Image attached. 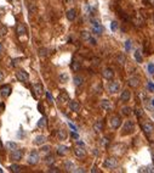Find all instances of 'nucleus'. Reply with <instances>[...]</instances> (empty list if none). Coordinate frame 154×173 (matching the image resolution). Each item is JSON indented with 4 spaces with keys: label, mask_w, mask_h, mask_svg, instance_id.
Segmentation results:
<instances>
[{
    "label": "nucleus",
    "mask_w": 154,
    "mask_h": 173,
    "mask_svg": "<svg viewBox=\"0 0 154 173\" xmlns=\"http://www.w3.org/2000/svg\"><path fill=\"white\" fill-rule=\"evenodd\" d=\"M127 84L131 87V88H137L140 85V78L137 76H134V77H130L127 79Z\"/></svg>",
    "instance_id": "nucleus-14"
},
{
    "label": "nucleus",
    "mask_w": 154,
    "mask_h": 173,
    "mask_svg": "<svg viewBox=\"0 0 154 173\" xmlns=\"http://www.w3.org/2000/svg\"><path fill=\"white\" fill-rule=\"evenodd\" d=\"M39 56L43 57V59L49 56V49H46V48H40L39 49Z\"/></svg>",
    "instance_id": "nucleus-30"
},
{
    "label": "nucleus",
    "mask_w": 154,
    "mask_h": 173,
    "mask_svg": "<svg viewBox=\"0 0 154 173\" xmlns=\"http://www.w3.org/2000/svg\"><path fill=\"white\" fill-rule=\"evenodd\" d=\"M40 151L43 152V154H49L50 152V146L49 145H46V146H43L40 149Z\"/></svg>",
    "instance_id": "nucleus-43"
},
{
    "label": "nucleus",
    "mask_w": 154,
    "mask_h": 173,
    "mask_svg": "<svg viewBox=\"0 0 154 173\" xmlns=\"http://www.w3.org/2000/svg\"><path fill=\"white\" fill-rule=\"evenodd\" d=\"M99 106H101V109L104 110V111H109V110L112 109V104H110V101H109V100H107V99H103L102 101H101Z\"/></svg>",
    "instance_id": "nucleus-18"
},
{
    "label": "nucleus",
    "mask_w": 154,
    "mask_h": 173,
    "mask_svg": "<svg viewBox=\"0 0 154 173\" xmlns=\"http://www.w3.org/2000/svg\"><path fill=\"white\" fill-rule=\"evenodd\" d=\"M4 79V76H3V73H1V71H0V82H1Z\"/></svg>",
    "instance_id": "nucleus-56"
},
{
    "label": "nucleus",
    "mask_w": 154,
    "mask_h": 173,
    "mask_svg": "<svg viewBox=\"0 0 154 173\" xmlns=\"http://www.w3.org/2000/svg\"><path fill=\"white\" fill-rule=\"evenodd\" d=\"M4 149V145H3V143H1V139H0V150H3Z\"/></svg>",
    "instance_id": "nucleus-57"
},
{
    "label": "nucleus",
    "mask_w": 154,
    "mask_h": 173,
    "mask_svg": "<svg viewBox=\"0 0 154 173\" xmlns=\"http://www.w3.org/2000/svg\"><path fill=\"white\" fill-rule=\"evenodd\" d=\"M147 71H148V73H149L151 76L154 74V63L153 62H149L148 63V66H147Z\"/></svg>",
    "instance_id": "nucleus-39"
},
{
    "label": "nucleus",
    "mask_w": 154,
    "mask_h": 173,
    "mask_svg": "<svg viewBox=\"0 0 154 173\" xmlns=\"http://www.w3.org/2000/svg\"><path fill=\"white\" fill-rule=\"evenodd\" d=\"M91 172H92V173H93V172H98L97 167H96V166H93V167H92V170H91Z\"/></svg>",
    "instance_id": "nucleus-53"
},
{
    "label": "nucleus",
    "mask_w": 154,
    "mask_h": 173,
    "mask_svg": "<svg viewBox=\"0 0 154 173\" xmlns=\"http://www.w3.org/2000/svg\"><path fill=\"white\" fill-rule=\"evenodd\" d=\"M109 123H110V127L113 128V129H118V128L121 126V118H120V116H118V115L112 116Z\"/></svg>",
    "instance_id": "nucleus-7"
},
{
    "label": "nucleus",
    "mask_w": 154,
    "mask_h": 173,
    "mask_svg": "<svg viewBox=\"0 0 154 173\" xmlns=\"http://www.w3.org/2000/svg\"><path fill=\"white\" fill-rule=\"evenodd\" d=\"M10 170L11 172H14V173H20L22 171V167L20 165H16V163H12L10 166Z\"/></svg>",
    "instance_id": "nucleus-29"
},
{
    "label": "nucleus",
    "mask_w": 154,
    "mask_h": 173,
    "mask_svg": "<svg viewBox=\"0 0 154 173\" xmlns=\"http://www.w3.org/2000/svg\"><path fill=\"white\" fill-rule=\"evenodd\" d=\"M22 157H23V150H18V149H15V150H12L10 154L11 161H20Z\"/></svg>",
    "instance_id": "nucleus-8"
},
{
    "label": "nucleus",
    "mask_w": 154,
    "mask_h": 173,
    "mask_svg": "<svg viewBox=\"0 0 154 173\" xmlns=\"http://www.w3.org/2000/svg\"><path fill=\"white\" fill-rule=\"evenodd\" d=\"M152 106H154V98H153V100H152Z\"/></svg>",
    "instance_id": "nucleus-60"
},
{
    "label": "nucleus",
    "mask_w": 154,
    "mask_h": 173,
    "mask_svg": "<svg viewBox=\"0 0 154 173\" xmlns=\"http://www.w3.org/2000/svg\"><path fill=\"white\" fill-rule=\"evenodd\" d=\"M80 35H81V39H84V40H86V41H89V40H90V38L92 37L91 33L87 32V31H82Z\"/></svg>",
    "instance_id": "nucleus-32"
},
{
    "label": "nucleus",
    "mask_w": 154,
    "mask_h": 173,
    "mask_svg": "<svg viewBox=\"0 0 154 173\" xmlns=\"http://www.w3.org/2000/svg\"><path fill=\"white\" fill-rule=\"evenodd\" d=\"M11 92H12V88H11L10 84H3L1 87H0V93H1V95L4 98L10 96Z\"/></svg>",
    "instance_id": "nucleus-12"
},
{
    "label": "nucleus",
    "mask_w": 154,
    "mask_h": 173,
    "mask_svg": "<svg viewBox=\"0 0 154 173\" xmlns=\"http://www.w3.org/2000/svg\"><path fill=\"white\" fill-rule=\"evenodd\" d=\"M56 135H57V138L60 139V140H66L67 139V130L66 129H58L57 130V133H56Z\"/></svg>",
    "instance_id": "nucleus-21"
},
{
    "label": "nucleus",
    "mask_w": 154,
    "mask_h": 173,
    "mask_svg": "<svg viewBox=\"0 0 154 173\" xmlns=\"http://www.w3.org/2000/svg\"><path fill=\"white\" fill-rule=\"evenodd\" d=\"M27 33V28L25 25H22V23H18V26H17V35L21 37V35L26 34Z\"/></svg>",
    "instance_id": "nucleus-24"
},
{
    "label": "nucleus",
    "mask_w": 154,
    "mask_h": 173,
    "mask_svg": "<svg viewBox=\"0 0 154 173\" xmlns=\"http://www.w3.org/2000/svg\"><path fill=\"white\" fill-rule=\"evenodd\" d=\"M58 101H61V103H67V101H69V95L66 90L60 92V94H58Z\"/></svg>",
    "instance_id": "nucleus-17"
},
{
    "label": "nucleus",
    "mask_w": 154,
    "mask_h": 173,
    "mask_svg": "<svg viewBox=\"0 0 154 173\" xmlns=\"http://www.w3.org/2000/svg\"><path fill=\"white\" fill-rule=\"evenodd\" d=\"M132 49V43H131V40H126L125 41V50L129 52V51H131Z\"/></svg>",
    "instance_id": "nucleus-40"
},
{
    "label": "nucleus",
    "mask_w": 154,
    "mask_h": 173,
    "mask_svg": "<svg viewBox=\"0 0 154 173\" xmlns=\"http://www.w3.org/2000/svg\"><path fill=\"white\" fill-rule=\"evenodd\" d=\"M46 96H47V99H49L50 103H54V98H52V95L49 92H46Z\"/></svg>",
    "instance_id": "nucleus-48"
},
{
    "label": "nucleus",
    "mask_w": 154,
    "mask_h": 173,
    "mask_svg": "<svg viewBox=\"0 0 154 173\" xmlns=\"http://www.w3.org/2000/svg\"><path fill=\"white\" fill-rule=\"evenodd\" d=\"M3 50H4V48H3V44L0 43V52H3Z\"/></svg>",
    "instance_id": "nucleus-58"
},
{
    "label": "nucleus",
    "mask_w": 154,
    "mask_h": 173,
    "mask_svg": "<svg viewBox=\"0 0 154 173\" xmlns=\"http://www.w3.org/2000/svg\"><path fill=\"white\" fill-rule=\"evenodd\" d=\"M70 135H72V136H73L74 139H79V135H78V134L75 133V130H74V132H72V133H70Z\"/></svg>",
    "instance_id": "nucleus-49"
},
{
    "label": "nucleus",
    "mask_w": 154,
    "mask_h": 173,
    "mask_svg": "<svg viewBox=\"0 0 154 173\" xmlns=\"http://www.w3.org/2000/svg\"><path fill=\"white\" fill-rule=\"evenodd\" d=\"M153 117H154V113H153Z\"/></svg>",
    "instance_id": "nucleus-62"
},
{
    "label": "nucleus",
    "mask_w": 154,
    "mask_h": 173,
    "mask_svg": "<svg viewBox=\"0 0 154 173\" xmlns=\"http://www.w3.org/2000/svg\"><path fill=\"white\" fill-rule=\"evenodd\" d=\"M64 170H66L67 172H74V170H75V166H74V163L72 162V161H66L64 162Z\"/></svg>",
    "instance_id": "nucleus-23"
},
{
    "label": "nucleus",
    "mask_w": 154,
    "mask_h": 173,
    "mask_svg": "<svg viewBox=\"0 0 154 173\" xmlns=\"http://www.w3.org/2000/svg\"><path fill=\"white\" fill-rule=\"evenodd\" d=\"M76 145H79V146H84V147H85V143H82L81 140H76Z\"/></svg>",
    "instance_id": "nucleus-51"
},
{
    "label": "nucleus",
    "mask_w": 154,
    "mask_h": 173,
    "mask_svg": "<svg viewBox=\"0 0 154 173\" xmlns=\"http://www.w3.org/2000/svg\"><path fill=\"white\" fill-rule=\"evenodd\" d=\"M16 78L22 83H26L29 79V74H28V72H26L25 70H18L16 72Z\"/></svg>",
    "instance_id": "nucleus-6"
},
{
    "label": "nucleus",
    "mask_w": 154,
    "mask_h": 173,
    "mask_svg": "<svg viewBox=\"0 0 154 173\" xmlns=\"http://www.w3.org/2000/svg\"><path fill=\"white\" fill-rule=\"evenodd\" d=\"M141 128L144 132L146 135H151L154 132V124L152 122H149V121H146L143 123H141Z\"/></svg>",
    "instance_id": "nucleus-2"
},
{
    "label": "nucleus",
    "mask_w": 154,
    "mask_h": 173,
    "mask_svg": "<svg viewBox=\"0 0 154 173\" xmlns=\"http://www.w3.org/2000/svg\"><path fill=\"white\" fill-rule=\"evenodd\" d=\"M134 57H135V60L137 61V63H142L143 62V57H142V54H141V50H135L134 52Z\"/></svg>",
    "instance_id": "nucleus-26"
},
{
    "label": "nucleus",
    "mask_w": 154,
    "mask_h": 173,
    "mask_svg": "<svg viewBox=\"0 0 154 173\" xmlns=\"http://www.w3.org/2000/svg\"><path fill=\"white\" fill-rule=\"evenodd\" d=\"M66 16H67V19H68L69 21H74V20L76 19V11H75V9H69V10L67 11Z\"/></svg>",
    "instance_id": "nucleus-22"
},
{
    "label": "nucleus",
    "mask_w": 154,
    "mask_h": 173,
    "mask_svg": "<svg viewBox=\"0 0 154 173\" xmlns=\"http://www.w3.org/2000/svg\"><path fill=\"white\" fill-rule=\"evenodd\" d=\"M135 115H136V117H137L138 120H140V118H142V117L144 116V111L142 110L141 107H136V109H135Z\"/></svg>",
    "instance_id": "nucleus-31"
},
{
    "label": "nucleus",
    "mask_w": 154,
    "mask_h": 173,
    "mask_svg": "<svg viewBox=\"0 0 154 173\" xmlns=\"http://www.w3.org/2000/svg\"><path fill=\"white\" fill-rule=\"evenodd\" d=\"M69 109L72 111H74V112H78L80 110V104L78 103V101H75V100L69 101Z\"/></svg>",
    "instance_id": "nucleus-20"
},
{
    "label": "nucleus",
    "mask_w": 154,
    "mask_h": 173,
    "mask_svg": "<svg viewBox=\"0 0 154 173\" xmlns=\"http://www.w3.org/2000/svg\"><path fill=\"white\" fill-rule=\"evenodd\" d=\"M103 166L106 168H109V170H114L115 167H118V160L115 157H108L104 160Z\"/></svg>",
    "instance_id": "nucleus-4"
},
{
    "label": "nucleus",
    "mask_w": 154,
    "mask_h": 173,
    "mask_svg": "<svg viewBox=\"0 0 154 173\" xmlns=\"http://www.w3.org/2000/svg\"><path fill=\"white\" fill-rule=\"evenodd\" d=\"M89 43H90L91 45H93V46H95V45L97 44V40H96V38H93V37H91V38H90V40H89Z\"/></svg>",
    "instance_id": "nucleus-46"
},
{
    "label": "nucleus",
    "mask_w": 154,
    "mask_h": 173,
    "mask_svg": "<svg viewBox=\"0 0 154 173\" xmlns=\"http://www.w3.org/2000/svg\"><path fill=\"white\" fill-rule=\"evenodd\" d=\"M68 79H69V76L67 73H61L60 74V82L61 83H66V82H68Z\"/></svg>",
    "instance_id": "nucleus-38"
},
{
    "label": "nucleus",
    "mask_w": 154,
    "mask_h": 173,
    "mask_svg": "<svg viewBox=\"0 0 154 173\" xmlns=\"http://www.w3.org/2000/svg\"><path fill=\"white\" fill-rule=\"evenodd\" d=\"M69 127H70V128H72L73 130H76V127H75V126H73V124H72V123H69Z\"/></svg>",
    "instance_id": "nucleus-54"
},
{
    "label": "nucleus",
    "mask_w": 154,
    "mask_h": 173,
    "mask_svg": "<svg viewBox=\"0 0 154 173\" xmlns=\"http://www.w3.org/2000/svg\"><path fill=\"white\" fill-rule=\"evenodd\" d=\"M45 141H46L45 135H37L33 140V144L34 145H43V144H45Z\"/></svg>",
    "instance_id": "nucleus-16"
},
{
    "label": "nucleus",
    "mask_w": 154,
    "mask_h": 173,
    "mask_svg": "<svg viewBox=\"0 0 154 173\" xmlns=\"http://www.w3.org/2000/svg\"><path fill=\"white\" fill-rule=\"evenodd\" d=\"M0 173H3V170H1V168H0Z\"/></svg>",
    "instance_id": "nucleus-61"
},
{
    "label": "nucleus",
    "mask_w": 154,
    "mask_h": 173,
    "mask_svg": "<svg viewBox=\"0 0 154 173\" xmlns=\"http://www.w3.org/2000/svg\"><path fill=\"white\" fill-rule=\"evenodd\" d=\"M140 172H147V173H154V166L153 165H149L147 167H143V168H141Z\"/></svg>",
    "instance_id": "nucleus-35"
},
{
    "label": "nucleus",
    "mask_w": 154,
    "mask_h": 173,
    "mask_svg": "<svg viewBox=\"0 0 154 173\" xmlns=\"http://www.w3.org/2000/svg\"><path fill=\"white\" fill-rule=\"evenodd\" d=\"M152 160H153V163H154V151H152Z\"/></svg>",
    "instance_id": "nucleus-59"
},
{
    "label": "nucleus",
    "mask_w": 154,
    "mask_h": 173,
    "mask_svg": "<svg viewBox=\"0 0 154 173\" xmlns=\"http://www.w3.org/2000/svg\"><path fill=\"white\" fill-rule=\"evenodd\" d=\"M47 126V120H46V117H41L39 122H38V127L39 128H45Z\"/></svg>",
    "instance_id": "nucleus-33"
},
{
    "label": "nucleus",
    "mask_w": 154,
    "mask_h": 173,
    "mask_svg": "<svg viewBox=\"0 0 154 173\" xmlns=\"http://www.w3.org/2000/svg\"><path fill=\"white\" fill-rule=\"evenodd\" d=\"M110 28H112V31H113V32H115L117 29H118V22H117V21L112 22V23H110Z\"/></svg>",
    "instance_id": "nucleus-44"
},
{
    "label": "nucleus",
    "mask_w": 154,
    "mask_h": 173,
    "mask_svg": "<svg viewBox=\"0 0 154 173\" xmlns=\"http://www.w3.org/2000/svg\"><path fill=\"white\" fill-rule=\"evenodd\" d=\"M147 87H148V89H149L151 92H154V84H153L152 82H148L147 83Z\"/></svg>",
    "instance_id": "nucleus-47"
},
{
    "label": "nucleus",
    "mask_w": 154,
    "mask_h": 173,
    "mask_svg": "<svg viewBox=\"0 0 154 173\" xmlns=\"http://www.w3.org/2000/svg\"><path fill=\"white\" fill-rule=\"evenodd\" d=\"M74 154H75V156L76 157H84L85 155H86V151H85V147L84 146H79V145H76L75 149H74Z\"/></svg>",
    "instance_id": "nucleus-13"
},
{
    "label": "nucleus",
    "mask_w": 154,
    "mask_h": 173,
    "mask_svg": "<svg viewBox=\"0 0 154 173\" xmlns=\"http://www.w3.org/2000/svg\"><path fill=\"white\" fill-rule=\"evenodd\" d=\"M103 126H104V123H103V121H96L93 123V130L96 133H99V132H102L103 130Z\"/></svg>",
    "instance_id": "nucleus-19"
},
{
    "label": "nucleus",
    "mask_w": 154,
    "mask_h": 173,
    "mask_svg": "<svg viewBox=\"0 0 154 173\" xmlns=\"http://www.w3.org/2000/svg\"><path fill=\"white\" fill-rule=\"evenodd\" d=\"M39 160H40L39 152L35 151V150H33V151H31V154H29V156H28V159H27V162H28L29 165H32V166H35V165L39 162Z\"/></svg>",
    "instance_id": "nucleus-3"
},
{
    "label": "nucleus",
    "mask_w": 154,
    "mask_h": 173,
    "mask_svg": "<svg viewBox=\"0 0 154 173\" xmlns=\"http://www.w3.org/2000/svg\"><path fill=\"white\" fill-rule=\"evenodd\" d=\"M153 20H154V17H153Z\"/></svg>",
    "instance_id": "nucleus-63"
},
{
    "label": "nucleus",
    "mask_w": 154,
    "mask_h": 173,
    "mask_svg": "<svg viewBox=\"0 0 154 173\" xmlns=\"http://www.w3.org/2000/svg\"><path fill=\"white\" fill-rule=\"evenodd\" d=\"M47 172H49V173H58V172H60V170H58L57 167H50Z\"/></svg>",
    "instance_id": "nucleus-45"
},
{
    "label": "nucleus",
    "mask_w": 154,
    "mask_h": 173,
    "mask_svg": "<svg viewBox=\"0 0 154 173\" xmlns=\"http://www.w3.org/2000/svg\"><path fill=\"white\" fill-rule=\"evenodd\" d=\"M6 33H7V28L6 27H5V26L0 27V38L4 37V35H6Z\"/></svg>",
    "instance_id": "nucleus-42"
},
{
    "label": "nucleus",
    "mask_w": 154,
    "mask_h": 173,
    "mask_svg": "<svg viewBox=\"0 0 154 173\" xmlns=\"http://www.w3.org/2000/svg\"><path fill=\"white\" fill-rule=\"evenodd\" d=\"M101 145L104 146V147H108V145H109V139H108V138H102V139H101Z\"/></svg>",
    "instance_id": "nucleus-41"
},
{
    "label": "nucleus",
    "mask_w": 154,
    "mask_h": 173,
    "mask_svg": "<svg viewBox=\"0 0 154 173\" xmlns=\"http://www.w3.org/2000/svg\"><path fill=\"white\" fill-rule=\"evenodd\" d=\"M18 61H20L18 59H17V60H12V62H14L12 65H14V66H16V65H17V62H18Z\"/></svg>",
    "instance_id": "nucleus-55"
},
{
    "label": "nucleus",
    "mask_w": 154,
    "mask_h": 173,
    "mask_svg": "<svg viewBox=\"0 0 154 173\" xmlns=\"http://www.w3.org/2000/svg\"><path fill=\"white\" fill-rule=\"evenodd\" d=\"M130 98H131V92H130L129 89H124V90L121 92V94H120V100L123 101V103H127V101L130 100Z\"/></svg>",
    "instance_id": "nucleus-15"
},
{
    "label": "nucleus",
    "mask_w": 154,
    "mask_h": 173,
    "mask_svg": "<svg viewBox=\"0 0 154 173\" xmlns=\"http://www.w3.org/2000/svg\"><path fill=\"white\" fill-rule=\"evenodd\" d=\"M70 68H72V71H74V72H78V71L80 70V62L76 61V60H72V63H70Z\"/></svg>",
    "instance_id": "nucleus-28"
},
{
    "label": "nucleus",
    "mask_w": 154,
    "mask_h": 173,
    "mask_svg": "<svg viewBox=\"0 0 154 173\" xmlns=\"http://www.w3.org/2000/svg\"><path fill=\"white\" fill-rule=\"evenodd\" d=\"M33 92H34V96H41L44 94V87L41 83H35L33 85Z\"/></svg>",
    "instance_id": "nucleus-10"
},
{
    "label": "nucleus",
    "mask_w": 154,
    "mask_h": 173,
    "mask_svg": "<svg viewBox=\"0 0 154 173\" xmlns=\"http://www.w3.org/2000/svg\"><path fill=\"white\" fill-rule=\"evenodd\" d=\"M102 76H103V78L104 79H107V81H112L114 78V71L109 68V67H106L103 71H102Z\"/></svg>",
    "instance_id": "nucleus-11"
},
{
    "label": "nucleus",
    "mask_w": 154,
    "mask_h": 173,
    "mask_svg": "<svg viewBox=\"0 0 154 173\" xmlns=\"http://www.w3.org/2000/svg\"><path fill=\"white\" fill-rule=\"evenodd\" d=\"M68 152V147L66 145H60L57 147V155H60V156H64Z\"/></svg>",
    "instance_id": "nucleus-25"
},
{
    "label": "nucleus",
    "mask_w": 154,
    "mask_h": 173,
    "mask_svg": "<svg viewBox=\"0 0 154 173\" xmlns=\"http://www.w3.org/2000/svg\"><path fill=\"white\" fill-rule=\"evenodd\" d=\"M121 113L124 116H129L130 113H131V107H129V106H124L123 109H121Z\"/></svg>",
    "instance_id": "nucleus-37"
},
{
    "label": "nucleus",
    "mask_w": 154,
    "mask_h": 173,
    "mask_svg": "<svg viewBox=\"0 0 154 173\" xmlns=\"http://www.w3.org/2000/svg\"><path fill=\"white\" fill-rule=\"evenodd\" d=\"M54 162H55V157L52 156V155H47V156L45 157V163H46L47 166H51Z\"/></svg>",
    "instance_id": "nucleus-34"
},
{
    "label": "nucleus",
    "mask_w": 154,
    "mask_h": 173,
    "mask_svg": "<svg viewBox=\"0 0 154 173\" xmlns=\"http://www.w3.org/2000/svg\"><path fill=\"white\" fill-rule=\"evenodd\" d=\"M6 149L10 151H12V150H15V149H17V144L14 141H7L6 143Z\"/></svg>",
    "instance_id": "nucleus-36"
},
{
    "label": "nucleus",
    "mask_w": 154,
    "mask_h": 173,
    "mask_svg": "<svg viewBox=\"0 0 154 173\" xmlns=\"http://www.w3.org/2000/svg\"><path fill=\"white\" fill-rule=\"evenodd\" d=\"M119 90H120V84H119V82L113 81V82H110L109 84H108V92H109L110 94H117Z\"/></svg>",
    "instance_id": "nucleus-9"
},
{
    "label": "nucleus",
    "mask_w": 154,
    "mask_h": 173,
    "mask_svg": "<svg viewBox=\"0 0 154 173\" xmlns=\"http://www.w3.org/2000/svg\"><path fill=\"white\" fill-rule=\"evenodd\" d=\"M74 172H80V173H82V172H85V170H84V168H81V167H80V168H75V170H74Z\"/></svg>",
    "instance_id": "nucleus-52"
},
{
    "label": "nucleus",
    "mask_w": 154,
    "mask_h": 173,
    "mask_svg": "<svg viewBox=\"0 0 154 173\" xmlns=\"http://www.w3.org/2000/svg\"><path fill=\"white\" fill-rule=\"evenodd\" d=\"M91 23H92V31H93L95 34L101 35V34L103 33V27H102V25L99 23V21L92 19V20H91Z\"/></svg>",
    "instance_id": "nucleus-5"
},
{
    "label": "nucleus",
    "mask_w": 154,
    "mask_h": 173,
    "mask_svg": "<svg viewBox=\"0 0 154 173\" xmlns=\"http://www.w3.org/2000/svg\"><path fill=\"white\" fill-rule=\"evenodd\" d=\"M135 132V122L129 120L124 123L123 126V130H121V135H130Z\"/></svg>",
    "instance_id": "nucleus-1"
},
{
    "label": "nucleus",
    "mask_w": 154,
    "mask_h": 173,
    "mask_svg": "<svg viewBox=\"0 0 154 173\" xmlns=\"http://www.w3.org/2000/svg\"><path fill=\"white\" fill-rule=\"evenodd\" d=\"M73 83H74V85H75V87H80L82 83H84V78H82L81 76H74Z\"/></svg>",
    "instance_id": "nucleus-27"
},
{
    "label": "nucleus",
    "mask_w": 154,
    "mask_h": 173,
    "mask_svg": "<svg viewBox=\"0 0 154 173\" xmlns=\"http://www.w3.org/2000/svg\"><path fill=\"white\" fill-rule=\"evenodd\" d=\"M147 1V4L149 5V6H153L154 8V0H146Z\"/></svg>",
    "instance_id": "nucleus-50"
}]
</instances>
